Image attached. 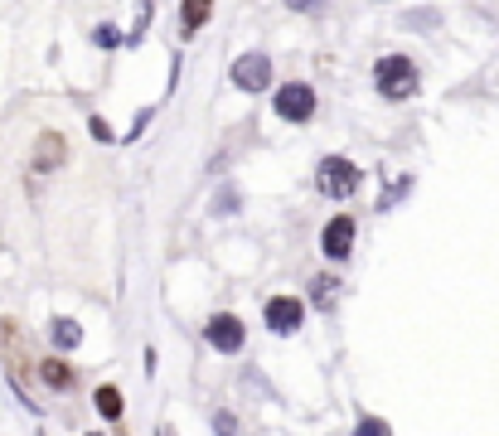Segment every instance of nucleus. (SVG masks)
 Listing matches in <instances>:
<instances>
[{
  "instance_id": "9b49d317",
  "label": "nucleus",
  "mask_w": 499,
  "mask_h": 436,
  "mask_svg": "<svg viewBox=\"0 0 499 436\" xmlns=\"http://www.w3.org/2000/svg\"><path fill=\"white\" fill-rule=\"evenodd\" d=\"M98 412L102 417H122V393L116 388H98Z\"/></svg>"
},
{
  "instance_id": "20e7f679",
  "label": "nucleus",
  "mask_w": 499,
  "mask_h": 436,
  "mask_svg": "<svg viewBox=\"0 0 499 436\" xmlns=\"http://www.w3.org/2000/svg\"><path fill=\"white\" fill-rule=\"evenodd\" d=\"M315 112V92L305 88V82H287V88L277 92V116H287V122H311Z\"/></svg>"
},
{
  "instance_id": "39448f33",
  "label": "nucleus",
  "mask_w": 499,
  "mask_h": 436,
  "mask_svg": "<svg viewBox=\"0 0 499 436\" xmlns=\"http://www.w3.org/2000/svg\"><path fill=\"white\" fill-rule=\"evenodd\" d=\"M204 339L219 349V355H237V349H243V321H237V315H213Z\"/></svg>"
},
{
  "instance_id": "a211bd4d",
  "label": "nucleus",
  "mask_w": 499,
  "mask_h": 436,
  "mask_svg": "<svg viewBox=\"0 0 499 436\" xmlns=\"http://www.w3.org/2000/svg\"><path fill=\"white\" fill-rule=\"evenodd\" d=\"M116 39H122V34H116L112 25H102V30H98V44H102V49H112V44H116Z\"/></svg>"
},
{
  "instance_id": "423d86ee",
  "label": "nucleus",
  "mask_w": 499,
  "mask_h": 436,
  "mask_svg": "<svg viewBox=\"0 0 499 436\" xmlns=\"http://www.w3.org/2000/svg\"><path fill=\"white\" fill-rule=\"evenodd\" d=\"M305 321V305L296 301V296H271L267 301V325L277 329V335H291V329H301Z\"/></svg>"
},
{
  "instance_id": "f8f14e48",
  "label": "nucleus",
  "mask_w": 499,
  "mask_h": 436,
  "mask_svg": "<svg viewBox=\"0 0 499 436\" xmlns=\"http://www.w3.org/2000/svg\"><path fill=\"white\" fill-rule=\"evenodd\" d=\"M44 383H49V388H68V383H73V373H68V363L49 359V363H44Z\"/></svg>"
},
{
  "instance_id": "6e6552de",
  "label": "nucleus",
  "mask_w": 499,
  "mask_h": 436,
  "mask_svg": "<svg viewBox=\"0 0 499 436\" xmlns=\"http://www.w3.org/2000/svg\"><path fill=\"white\" fill-rule=\"evenodd\" d=\"M58 160H64V141H58L54 132H49V136H39V150H34V165H39V170H54Z\"/></svg>"
},
{
  "instance_id": "1a4fd4ad",
  "label": "nucleus",
  "mask_w": 499,
  "mask_h": 436,
  "mask_svg": "<svg viewBox=\"0 0 499 436\" xmlns=\"http://www.w3.org/2000/svg\"><path fill=\"white\" fill-rule=\"evenodd\" d=\"M54 345H58V349H78V345H82L78 321H54Z\"/></svg>"
},
{
  "instance_id": "aec40b11",
  "label": "nucleus",
  "mask_w": 499,
  "mask_h": 436,
  "mask_svg": "<svg viewBox=\"0 0 499 436\" xmlns=\"http://www.w3.org/2000/svg\"><path fill=\"white\" fill-rule=\"evenodd\" d=\"M92 136H98V141H112V132H107V122H102V116H92Z\"/></svg>"
},
{
  "instance_id": "ddd939ff",
  "label": "nucleus",
  "mask_w": 499,
  "mask_h": 436,
  "mask_svg": "<svg viewBox=\"0 0 499 436\" xmlns=\"http://www.w3.org/2000/svg\"><path fill=\"white\" fill-rule=\"evenodd\" d=\"M436 20H442L436 10H422V15H402V25H408V30H432Z\"/></svg>"
},
{
  "instance_id": "0eeeda50",
  "label": "nucleus",
  "mask_w": 499,
  "mask_h": 436,
  "mask_svg": "<svg viewBox=\"0 0 499 436\" xmlns=\"http://www.w3.org/2000/svg\"><path fill=\"white\" fill-rule=\"evenodd\" d=\"M320 247H325L330 257H349V247H354V218H330L325 223V233H320Z\"/></svg>"
},
{
  "instance_id": "7ed1b4c3",
  "label": "nucleus",
  "mask_w": 499,
  "mask_h": 436,
  "mask_svg": "<svg viewBox=\"0 0 499 436\" xmlns=\"http://www.w3.org/2000/svg\"><path fill=\"white\" fill-rule=\"evenodd\" d=\"M271 82V58L267 54H243L233 64V88H243V92H262Z\"/></svg>"
},
{
  "instance_id": "6ab92c4d",
  "label": "nucleus",
  "mask_w": 499,
  "mask_h": 436,
  "mask_svg": "<svg viewBox=\"0 0 499 436\" xmlns=\"http://www.w3.org/2000/svg\"><path fill=\"white\" fill-rule=\"evenodd\" d=\"M315 301L330 305V277H315Z\"/></svg>"
},
{
  "instance_id": "2eb2a0df",
  "label": "nucleus",
  "mask_w": 499,
  "mask_h": 436,
  "mask_svg": "<svg viewBox=\"0 0 499 436\" xmlns=\"http://www.w3.org/2000/svg\"><path fill=\"white\" fill-rule=\"evenodd\" d=\"M359 436H388V422L383 417H364L359 422Z\"/></svg>"
},
{
  "instance_id": "9d476101",
  "label": "nucleus",
  "mask_w": 499,
  "mask_h": 436,
  "mask_svg": "<svg viewBox=\"0 0 499 436\" xmlns=\"http://www.w3.org/2000/svg\"><path fill=\"white\" fill-rule=\"evenodd\" d=\"M185 30H199V25H204V20H209V10H213V0H185Z\"/></svg>"
},
{
  "instance_id": "4468645a",
  "label": "nucleus",
  "mask_w": 499,
  "mask_h": 436,
  "mask_svg": "<svg viewBox=\"0 0 499 436\" xmlns=\"http://www.w3.org/2000/svg\"><path fill=\"white\" fill-rule=\"evenodd\" d=\"M146 25H151V0H141V10H136V30H132V44H141Z\"/></svg>"
},
{
  "instance_id": "f03ea898",
  "label": "nucleus",
  "mask_w": 499,
  "mask_h": 436,
  "mask_svg": "<svg viewBox=\"0 0 499 436\" xmlns=\"http://www.w3.org/2000/svg\"><path fill=\"white\" fill-rule=\"evenodd\" d=\"M374 82H378V92H383V98L402 102V98H412V92H417V68H412V58L393 54V58H383V64H378Z\"/></svg>"
},
{
  "instance_id": "dca6fc26",
  "label": "nucleus",
  "mask_w": 499,
  "mask_h": 436,
  "mask_svg": "<svg viewBox=\"0 0 499 436\" xmlns=\"http://www.w3.org/2000/svg\"><path fill=\"white\" fill-rule=\"evenodd\" d=\"M287 5H291V10H305V15H315V10H325L330 0H287Z\"/></svg>"
},
{
  "instance_id": "f257e3e1",
  "label": "nucleus",
  "mask_w": 499,
  "mask_h": 436,
  "mask_svg": "<svg viewBox=\"0 0 499 436\" xmlns=\"http://www.w3.org/2000/svg\"><path fill=\"white\" fill-rule=\"evenodd\" d=\"M315 190L325 194V199H349L354 190H359V165L344 160V156L320 160V170H315Z\"/></svg>"
},
{
  "instance_id": "f3484780",
  "label": "nucleus",
  "mask_w": 499,
  "mask_h": 436,
  "mask_svg": "<svg viewBox=\"0 0 499 436\" xmlns=\"http://www.w3.org/2000/svg\"><path fill=\"white\" fill-rule=\"evenodd\" d=\"M213 427H219L223 436H233V432H237V422H233V412H219V422H213Z\"/></svg>"
}]
</instances>
